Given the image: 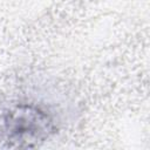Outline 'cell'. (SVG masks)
<instances>
[{
  "label": "cell",
  "mask_w": 150,
  "mask_h": 150,
  "mask_svg": "<svg viewBox=\"0 0 150 150\" xmlns=\"http://www.w3.org/2000/svg\"><path fill=\"white\" fill-rule=\"evenodd\" d=\"M54 131L48 114L33 105H16L6 111L0 122V132L9 146L30 148L47 139Z\"/></svg>",
  "instance_id": "6da1fadb"
}]
</instances>
